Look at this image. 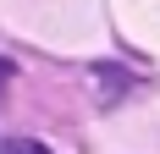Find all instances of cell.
<instances>
[{"label":"cell","mask_w":160,"mask_h":154,"mask_svg":"<svg viewBox=\"0 0 160 154\" xmlns=\"http://www.w3.org/2000/svg\"><path fill=\"white\" fill-rule=\"evenodd\" d=\"M0 154H50V149H44V143H33V138H6Z\"/></svg>","instance_id":"cell-1"},{"label":"cell","mask_w":160,"mask_h":154,"mask_svg":"<svg viewBox=\"0 0 160 154\" xmlns=\"http://www.w3.org/2000/svg\"><path fill=\"white\" fill-rule=\"evenodd\" d=\"M11 77H17V66L0 61V105H6V94H11Z\"/></svg>","instance_id":"cell-2"}]
</instances>
